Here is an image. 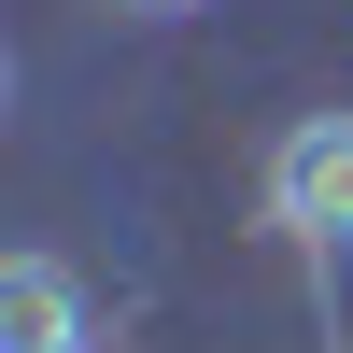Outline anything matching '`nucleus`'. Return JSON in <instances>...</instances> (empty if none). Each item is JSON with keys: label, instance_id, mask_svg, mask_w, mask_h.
<instances>
[{"label": "nucleus", "instance_id": "obj_1", "mask_svg": "<svg viewBox=\"0 0 353 353\" xmlns=\"http://www.w3.org/2000/svg\"><path fill=\"white\" fill-rule=\"evenodd\" d=\"M269 226L311 254L353 241V113H297V128L269 141Z\"/></svg>", "mask_w": 353, "mask_h": 353}, {"label": "nucleus", "instance_id": "obj_2", "mask_svg": "<svg viewBox=\"0 0 353 353\" xmlns=\"http://www.w3.org/2000/svg\"><path fill=\"white\" fill-rule=\"evenodd\" d=\"M0 353H85V283L57 254H14L0 269Z\"/></svg>", "mask_w": 353, "mask_h": 353}, {"label": "nucleus", "instance_id": "obj_3", "mask_svg": "<svg viewBox=\"0 0 353 353\" xmlns=\"http://www.w3.org/2000/svg\"><path fill=\"white\" fill-rule=\"evenodd\" d=\"M128 14H198V0H128Z\"/></svg>", "mask_w": 353, "mask_h": 353}]
</instances>
